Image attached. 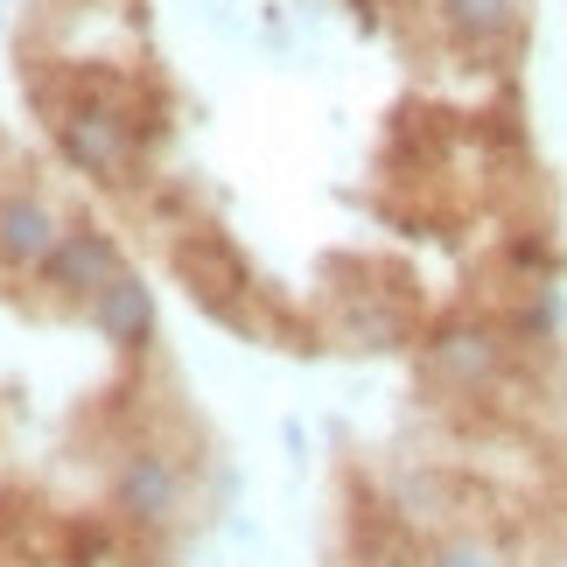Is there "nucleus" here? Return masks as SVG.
Wrapping results in <instances>:
<instances>
[{"mask_svg":"<svg viewBox=\"0 0 567 567\" xmlns=\"http://www.w3.org/2000/svg\"><path fill=\"white\" fill-rule=\"evenodd\" d=\"M92 322H99L105 343H120V351H141L147 330H155V295H147L134 274H120L113 288L92 301Z\"/></svg>","mask_w":567,"mask_h":567,"instance_id":"obj_7","label":"nucleus"},{"mask_svg":"<svg viewBox=\"0 0 567 567\" xmlns=\"http://www.w3.org/2000/svg\"><path fill=\"white\" fill-rule=\"evenodd\" d=\"M434 567H497L484 547H470V539H463V547H442V554H434Z\"/></svg>","mask_w":567,"mask_h":567,"instance_id":"obj_9","label":"nucleus"},{"mask_svg":"<svg viewBox=\"0 0 567 567\" xmlns=\"http://www.w3.org/2000/svg\"><path fill=\"white\" fill-rule=\"evenodd\" d=\"M63 246V225L50 204L35 196H0V259L8 267H50V252Z\"/></svg>","mask_w":567,"mask_h":567,"instance_id":"obj_6","label":"nucleus"},{"mask_svg":"<svg viewBox=\"0 0 567 567\" xmlns=\"http://www.w3.org/2000/svg\"><path fill=\"white\" fill-rule=\"evenodd\" d=\"M56 147L84 168V176L126 183V168H134V155H141V134H134V120H126L120 105L78 99V105H63V113H56Z\"/></svg>","mask_w":567,"mask_h":567,"instance_id":"obj_1","label":"nucleus"},{"mask_svg":"<svg viewBox=\"0 0 567 567\" xmlns=\"http://www.w3.org/2000/svg\"><path fill=\"white\" fill-rule=\"evenodd\" d=\"M434 8L463 50H505L518 35V0H434Z\"/></svg>","mask_w":567,"mask_h":567,"instance_id":"obj_8","label":"nucleus"},{"mask_svg":"<svg viewBox=\"0 0 567 567\" xmlns=\"http://www.w3.org/2000/svg\"><path fill=\"white\" fill-rule=\"evenodd\" d=\"M126 274V259H120V246L105 231H63V246L50 252V267H42V280H50L56 295H71V301H99L113 280Z\"/></svg>","mask_w":567,"mask_h":567,"instance_id":"obj_3","label":"nucleus"},{"mask_svg":"<svg viewBox=\"0 0 567 567\" xmlns=\"http://www.w3.org/2000/svg\"><path fill=\"white\" fill-rule=\"evenodd\" d=\"M113 497H120L126 518H141V526H168L176 505H183V470L168 463L162 449H134L120 463V476H113Z\"/></svg>","mask_w":567,"mask_h":567,"instance_id":"obj_4","label":"nucleus"},{"mask_svg":"<svg viewBox=\"0 0 567 567\" xmlns=\"http://www.w3.org/2000/svg\"><path fill=\"white\" fill-rule=\"evenodd\" d=\"M427 372L449 392H484L505 372V343H497L484 322H449V330H434V343H427Z\"/></svg>","mask_w":567,"mask_h":567,"instance_id":"obj_2","label":"nucleus"},{"mask_svg":"<svg viewBox=\"0 0 567 567\" xmlns=\"http://www.w3.org/2000/svg\"><path fill=\"white\" fill-rule=\"evenodd\" d=\"M176 274L189 280V295H204L217 316H231V301L252 288L246 280V259H238L217 231H196V238H183L176 246Z\"/></svg>","mask_w":567,"mask_h":567,"instance_id":"obj_5","label":"nucleus"}]
</instances>
